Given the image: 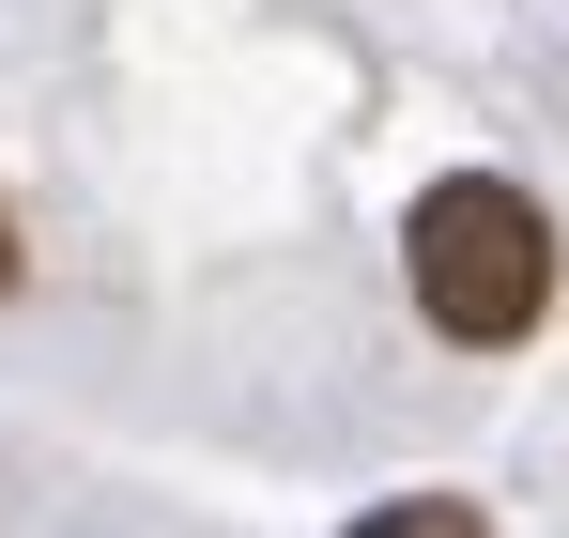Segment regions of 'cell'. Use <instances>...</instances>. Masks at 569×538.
I'll return each instance as SVG.
<instances>
[{
  "mask_svg": "<svg viewBox=\"0 0 569 538\" xmlns=\"http://www.w3.org/2000/svg\"><path fill=\"white\" fill-rule=\"evenodd\" d=\"M400 277H416V308H431V339L508 355V339L555 308V216H539L508 170H447L416 216H400Z\"/></svg>",
  "mask_w": 569,
  "mask_h": 538,
  "instance_id": "cell-1",
  "label": "cell"
},
{
  "mask_svg": "<svg viewBox=\"0 0 569 538\" xmlns=\"http://www.w3.org/2000/svg\"><path fill=\"white\" fill-rule=\"evenodd\" d=\"M0 292H16V216H0Z\"/></svg>",
  "mask_w": 569,
  "mask_h": 538,
  "instance_id": "cell-3",
  "label": "cell"
},
{
  "mask_svg": "<svg viewBox=\"0 0 569 538\" xmlns=\"http://www.w3.org/2000/svg\"><path fill=\"white\" fill-rule=\"evenodd\" d=\"M355 538H477V508H462V492H416V508H370Z\"/></svg>",
  "mask_w": 569,
  "mask_h": 538,
  "instance_id": "cell-2",
  "label": "cell"
}]
</instances>
